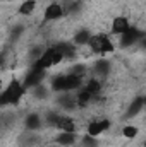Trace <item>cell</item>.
I'll return each instance as SVG.
<instances>
[{
	"label": "cell",
	"instance_id": "cell-18",
	"mask_svg": "<svg viewBox=\"0 0 146 147\" xmlns=\"http://www.w3.org/2000/svg\"><path fill=\"white\" fill-rule=\"evenodd\" d=\"M89 39H91V34H89V31H79L76 36H74V43L76 45H88L89 43Z\"/></svg>",
	"mask_w": 146,
	"mask_h": 147
},
{
	"label": "cell",
	"instance_id": "cell-25",
	"mask_svg": "<svg viewBox=\"0 0 146 147\" xmlns=\"http://www.w3.org/2000/svg\"><path fill=\"white\" fill-rule=\"evenodd\" d=\"M141 45H143V46L146 48V38H145V36H143V39H141Z\"/></svg>",
	"mask_w": 146,
	"mask_h": 147
},
{
	"label": "cell",
	"instance_id": "cell-24",
	"mask_svg": "<svg viewBox=\"0 0 146 147\" xmlns=\"http://www.w3.org/2000/svg\"><path fill=\"white\" fill-rule=\"evenodd\" d=\"M38 89H36V96H40V98H45V94H46V92H45V89H43V87H41V89H40V86H36Z\"/></svg>",
	"mask_w": 146,
	"mask_h": 147
},
{
	"label": "cell",
	"instance_id": "cell-22",
	"mask_svg": "<svg viewBox=\"0 0 146 147\" xmlns=\"http://www.w3.org/2000/svg\"><path fill=\"white\" fill-rule=\"evenodd\" d=\"M83 146L84 147H96V137H91V135L84 137L83 139Z\"/></svg>",
	"mask_w": 146,
	"mask_h": 147
},
{
	"label": "cell",
	"instance_id": "cell-23",
	"mask_svg": "<svg viewBox=\"0 0 146 147\" xmlns=\"http://www.w3.org/2000/svg\"><path fill=\"white\" fill-rule=\"evenodd\" d=\"M72 101H76V99H72L71 96H64V98H60V105H62V106H65V108H67V106H69V108L74 106Z\"/></svg>",
	"mask_w": 146,
	"mask_h": 147
},
{
	"label": "cell",
	"instance_id": "cell-5",
	"mask_svg": "<svg viewBox=\"0 0 146 147\" xmlns=\"http://www.w3.org/2000/svg\"><path fill=\"white\" fill-rule=\"evenodd\" d=\"M53 53H55V50H53V46L52 48H48V50H45L40 57H38L36 63H35V67L38 69H43V70H46V69H50L52 65H53Z\"/></svg>",
	"mask_w": 146,
	"mask_h": 147
},
{
	"label": "cell",
	"instance_id": "cell-8",
	"mask_svg": "<svg viewBox=\"0 0 146 147\" xmlns=\"http://www.w3.org/2000/svg\"><path fill=\"white\" fill-rule=\"evenodd\" d=\"M131 26H129V21L126 19V17H115L113 21H112V33L113 34H124L127 29H129Z\"/></svg>",
	"mask_w": 146,
	"mask_h": 147
},
{
	"label": "cell",
	"instance_id": "cell-1",
	"mask_svg": "<svg viewBox=\"0 0 146 147\" xmlns=\"http://www.w3.org/2000/svg\"><path fill=\"white\" fill-rule=\"evenodd\" d=\"M24 92H26L24 84H21L19 80L14 79V80L9 84V87L2 92V96H0V103H2V105H16V103L21 101V98L24 96Z\"/></svg>",
	"mask_w": 146,
	"mask_h": 147
},
{
	"label": "cell",
	"instance_id": "cell-4",
	"mask_svg": "<svg viewBox=\"0 0 146 147\" xmlns=\"http://www.w3.org/2000/svg\"><path fill=\"white\" fill-rule=\"evenodd\" d=\"M139 39H143L141 31H138L136 28H129L124 34H120V45L122 46H131V45L138 43Z\"/></svg>",
	"mask_w": 146,
	"mask_h": 147
},
{
	"label": "cell",
	"instance_id": "cell-7",
	"mask_svg": "<svg viewBox=\"0 0 146 147\" xmlns=\"http://www.w3.org/2000/svg\"><path fill=\"white\" fill-rule=\"evenodd\" d=\"M64 16V9L60 3L57 2H52L46 9H45V19L46 21H55V19H60Z\"/></svg>",
	"mask_w": 146,
	"mask_h": 147
},
{
	"label": "cell",
	"instance_id": "cell-10",
	"mask_svg": "<svg viewBox=\"0 0 146 147\" xmlns=\"http://www.w3.org/2000/svg\"><path fill=\"white\" fill-rule=\"evenodd\" d=\"M57 142L64 147L74 146V142H76V134H72V132H60V134L57 135Z\"/></svg>",
	"mask_w": 146,
	"mask_h": 147
},
{
	"label": "cell",
	"instance_id": "cell-12",
	"mask_svg": "<svg viewBox=\"0 0 146 147\" xmlns=\"http://www.w3.org/2000/svg\"><path fill=\"white\" fill-rule=\"evenodd\" d=\"M145 99L143 98H136L132 103H131V106H129V110H127V118H132V116H136L139 111L145 108Z\"/></svg>",
	"mask_w": 146,
	"mask_h": 147
},
{
	"label": "cell",
	"instance_id": "cell-16",
	"mask_svg": "<svg viewBox=\"0 0 146 147\" xmlns=\"http://www.w3.org/2000/svg\"><path fill=\"white\" fill-rule=\"evenodd\" d=\"M77 87H81V77L76 74H69L67 75V92L77 89Z\"/></svg>",
	"mask_w": 146,
	"mask_h": 147
},
{
	"label": "cell",
	"instance_id": "cell-13",
	"mask_svg": "<svg viewBox=\"0 0 146 147\" xmlns=\"http://www.w3.org/2000/svg\"><path fill=\"white\" fill-rule=\"evenodd\" d=\"M26 128L28 130H40L41 128V118L38 116V115H29L28 118H26Z\"/></svg>",
	"mask_w": 146,
	"mask_h": 147
},
{
	"label": "cell",
	"instance_id": "cell-26",
	"mask_svg": "<svg viewBox=\"0 0 146 147\" xmlns=\"http://www.w3.org/2000/svg\"><path fill=\"white\" fill-rule=\"evenodd\" d=\"M145 146H146V144H145Z\"/></svg>",
	"mask_w": 146,
	"mask_h": 147
},
{
	"label": "cell",
	"instance_id": "cell-6",
	"mask_svg": "<svg viewBox=\"0 0 146 147\" xmlns=\"http://www.w3.org/2000/svg\"><path fill=\"white\" fill-rule=\"evenodd\" d=\"M110 128V121L108 120H96V121H91L89 127H88V135L91 137H98L102 135L105 130Z\"/></svg>",
	"mask_w": 146,
	"mask_h": 147
},
{
	"label": "cell",
	"instance_id": "cell-11",
	"mask_svg": "<svg viewBox=\"0 0 146 147\" xmlns=\"http://www.w3.org/2000/svg\"><path fill=\"white\" fill-rule=\"evenodd\" d=\"M52 89L55 92H67V75H59L52 80Z\"/></svg>",
	"mask_w": 146,
	"mask_h": 147
},
{
	"label": "cell",
	"instance_id": "cell-14",
	"mask_svg": "<svg viewBox=\"0 0 146 147\" xmlns=\"http://www.w3.org/2000/svg\"><path fill=\"white\" fill-rule=\"evenodd\" d=\"M36 7V0H24L21 5H19V14L23 16H29Z\"/></svg>",
	"mask_w": 146,
	"mask_h": 147
},
{
	"label": "cell",
	"instance_id": "cell-19",
	"mask_svg": "<svg viewBox=\"0 0 146 147\" xmlns=\"http://www.w3.org/2000/svg\"><path fill=\"white\" fill-rule=\"evenodd\" d=\"M55 48L64 55V57H72L74 55V46L69 43H60V45H55Z\"/></svg>",
	"mask_w": 146,
	"mask_h": 147
},
{
	"label": "cell",
	"instance_id": "cell-21",
	"mask_svg": "<svg viewBox=\"0 0 146 147\" xmlns=\"http://www.w3.org/2000/svg\"><path fill=\"white\" fill-rule=\"evenodd\" d=\"M84 89H88V91H89V92H91V94L95 96V94H96V92L100 91V82H98L96 79H91V80L88 82V86H86Z\"/></svg>",
	"mask_w": 146,
	"mask_h": 147
},
{
	"label": "cell",
	"instance_id": "cell-3",
	"mask_svg": "<svg viewBox=\"0 0 146 147\" xmlns=\"http://www.w3.org/2000/svg\"><path fill=\"white\" fill-rule=\"evenodd\" d=\"M43 77H45V70L43 69H38V67H35L31 72L26 75V79H24V87L28 89V87H36V86H40V82L43 80Z\"/></svg>",
	"mask_w": 146,
	"mask_h": 147
},
{
	"label": "cell",
	"instance_id": "cell-9",
	"mask_svg": "<svg viewBox=\"0 0 146 147\" xmlns=\"http://www.w3.org/2000/svg\"><path fill=\"white\" fill-rule=\"evenodd\" d=\"M55 128L60 130V132H72V134H76V123L69 116H59V121H57Z\"/></svg>",
	"mask_w": 146,
	"mask_h": 147
},
{
	"label": "cell",
	"instance_id": "cell-20",
	"mask_svg": "<svg viewBox=\"0 0 146 147\" xmlns=\"http://www.w3.org/2000/svg\"><path fill=\"white\" fill-rule=\"evenodd\" d=\"M122 135H124L126 139H134V137L138 135V127H134V125H127V127H124Z\"/></svg>",
	"mask_w": 146,
	"mask_h": 147
},
{
	"label": "cell",
	"instance_id": "cell-2",
	"mask_svg": "<svg viewBox=\"0 0 146 147\" xmlns=\"http://www.w3.org/2000/svg\"><path fill=\"white\" fill-rule=\"evenodd\" d=\"M88 45H89V48L95 53H100V55H105V53H112L113 51V43L105 34H95V36H91Z\"/></svg>",
	"mask_w": 146,
	"mask_h": 147
},
{
	"label": "cell",
	"instance_id": "cell-17",
	"mask_svg": "<svg viewBox=\"0 0 146 147\" xmlns=\"http://www.w3.org/2000/svg\"><path fill=\"white\" fill-rule=\"evenodd\" d=\"M110 72V63L107 60H98L96 63H95V74H98V75H107Z\"/></svg>",
	"mask_w": 146,
	"mask_h": 147
},
{
	"label": "cell",
	"instance_id": "cell-15",
	"mask_svg": "<svg viewBox=\"0 0 146 147\" xmlns=\"http://www.w3.org/2000/svg\"><path fill=\"white\" fill-rule=\"evenodd\" d=\"M91 98H93V94H91L88 89H83V91H79V94H77V98H76V105H79V106H86V105L89 103Z\"/></svg>",
	"mask_w": 146,
	"mask_h": 147
}]
</instances>
